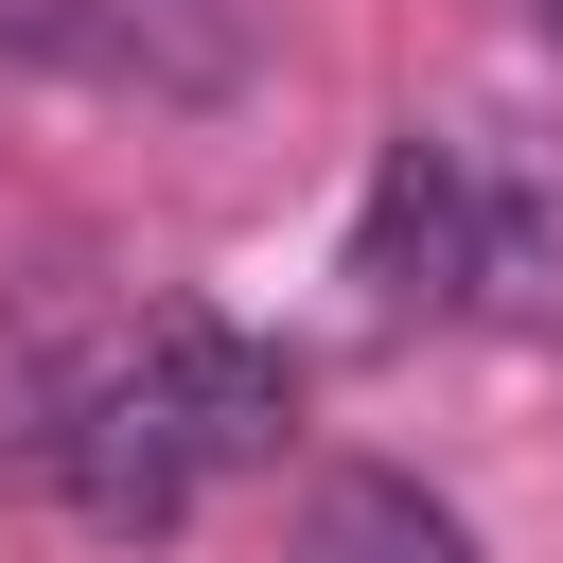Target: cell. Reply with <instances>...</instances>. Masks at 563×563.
<instances>
[{
  "label": "cell",
  "instance_id": "obj_1",
  "mask_svg": "<svg viewBox=\"0 0 563 563\" xmlns=\"http://www.w3.org/2000/svg\"><path fill=\"white\" fill-rule=\"evenodd\" d=\"M35 440H53V493H70L106 545H158V528L211 493V457H194V422L158 405V369H141V352H123V369H88Z\"/></svg>",
  "mask_w": 563,
  "mask_h": 563
},
{
  "label": "cell",
  "instance_id": "obj_2",
  "mask_svg": "<svg viewBox=\"0 0 563 563\" xmlns=\"http://www.w3.org/2000/svg\"><path fill=\"white\" fill-rule=\"evenodd\" d=\"M352 282L369 317H457L475 299V141H387L369 158V211H352Z\"/></svg>",
  "mask_w": 563,
  "mask_h": 563
},
{
  "label": "cell",
  "instance_id": "obj_3",
  "mask_svg": "<svg viewBox=\"0 0 563 563\" xmlns=\"http://www.w3.org/2000/svg\"><path fill=\"white\" fill-rule=\"evenodd\" d=\"M141 369H158V405L194 422V457H211V475H246V457H282V440H299V352H264V334H229V317H158V334H141Z\"/></svg>",
  "mask_w": 563,
  "mask_h": 563
},
{
  "label": "cell",
  "instance_id": "obj_4",
  "mask_svg": "<svg viewBox=\"0 0 563 563\" xmlns=\"http://www.w3.org/2000/svg\"><path fill=\"white\" fill-rule=\"evenodd\" d=\"M475 317H563V141H475Z\"/></svg>",
  "mask_w": 563,
  "mask_h": 563
},
{
  "label": "cell",
  "instance_id": "obj_5",
  "mask_svg": "<svg viewBox=\"0 0 563 563\" xmlns=\"http://www.w3.org/2000/svg\"><path fill=\"white\" fill-rule=\"evenodd\" d=\"M299 563H475V528H457L422 475L352 457V475H317V493H299Z\"/></svg>",
  "mask_w": 563,
  "mask_h": 563
}]
</instances>
